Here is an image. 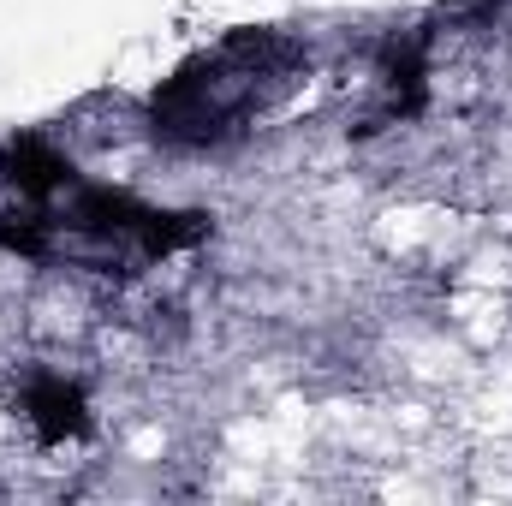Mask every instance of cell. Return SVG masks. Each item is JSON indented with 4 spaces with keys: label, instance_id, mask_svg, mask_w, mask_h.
<instances>
[{
    "label": "cell",
    "instance_id": "obj_2",
    "mask_svg": "<svg viewBox=\"0 0 512 506\" xmlns=\"http://www.w3.org/2000/svg\"><path fill=\"white\" fill-rule=\"evenodd\" d=\"M6 167H12L6 179H12L18 191H54V185H60V179L72 173V167H66L60 155H48L42 143H18V149L6 155Z\"/></svg>",
    "mask_w": 512,
    "mask_h": 506
},
{
    "label": "cell",
    "instance_id": "obj_1",
    "mask_svg": "<svg viewBox=\"0 0 512 506\" xmlns=\"http://www.w3.org/2000/svg\"><path fill=\"white\" fill-rule=\"evenodd\" d=\"M24 405H30V423H36L42 441H66V435L84 429V399H78V387H66V381H36Z\"/></svg>",
    "mask_w": 512,
    "mask_h": 506
}]
</instances>
